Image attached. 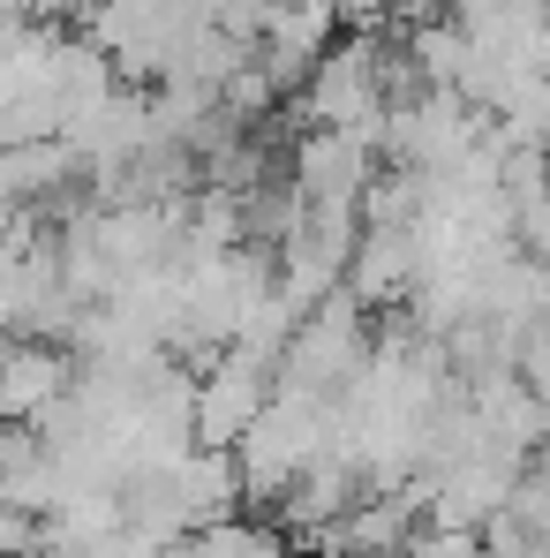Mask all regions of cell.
Masks as SVG:
<instances>
[{
	"instance_id": "5b68a950",
	"label": "cell",
	"mask_w": 550,
	"mask_h": 558,
	"mask_svg": "<svg viewBox=\"0 0 550 558\" xmlns=\"http://www.w3.org/2000/svg\"><path fill=\"white\" fill-rule=\"evenodd\" d=\"M415 279V234L407 227H355V257H347V294L355 302H400Z\"/></svg>"
},
{
	"instance_id": "3957f363",
	"label": "cell",
	"mask_w": 550,
	"mask_h": 558,
	"mask_svg": "<svg viewBox=\"0 0 550 558\" xmlns=\"http://www.w3.org/2000/svg\"><path fill=\"white\" fill-rule=\"evenodd\" d=\"M369 174H377V159H369L355 136H340V129H309L302 136V151H294V196L302 204H325V211H355L363 204Z\"/></svg>"
},
{
	"instance_id": "52a82bcc",
	"label": "cell",
	"mask_w": 550,
	"mask_h": 558,
	"mask_svg": "<svg viewBox=\"0 0 550 558\" xmlns=\"http://www.w3.org/2000/svg\"><path fill=\"white\" fill-rule=\"evenodd\" d=\"M174 551L182 558H294V544H286L279 521H242V513H227V521L188 529Z\"/></svg>"
},
{
	"instance_id": "ba28073f",
	"label": "cell",
	"mask_w": 550,
	"mask_h": 558,
	"mask_svg": "<svg viewBox=\"0 0 550 558\" xmlns=\"http://www.w3.org/2000/svg\"><path fill=\"white\" fill-rule=\"evenodd\" d=\"M407 558H490V551H482V529H423V536H407Z\"/></svg>"
},
{
	"instance_id": "7a4b0ae2",
	"label": "cell",
	"mask_w": 550,
	"mask_h": 558,
	"mask_svg": "<svg viewBox=\"0 0 550 558\" xmlns=\"http://www.w3.org/2000/svg\"><path fill=\"white\" fill-rule=\"evenodd\" d=\"M265 400H272V371L249 363L242 348H219V355L196 371V392H188V430H196V446L234 453V438L265 415Z\"/></svg>"
},
{
	"instance_id": "9c48e42d",
	"label": "cell",
	"mask_w": 550,
	"mask_h": 558,
	"mask_svg": "<svg viewBox=\"0 0 550 558\" xmlns=\"http://www.w3.org/2000/svg\"><path fill=\"white\" fill-rule=\"evenodd\" d=\"M8 551H38V513L0 506V558H8Z\"/></svg>"
},
{
	"instance_id": "8992f818",
	"label": "cell",
	"mask_w": 550,
	"mask_h": 558,
	"mask_svg": "<svg viewBox=\"0 0 550 558\" xmlns=\"http://www.w3.org/2000/svg\"><path fill=\"white\" fill-rule=\"evenodd\" d=\"M61 392H69V363L46 348H23L0 363V415H15V423H46L61 408Z\"/></svg>"
},
{
	"instance_id": "30bf717a",
	"label": "cell",
	"mask_w": 550,
	"mask_h": 558,
	"mask_svg": "<svg viewBox=\"0 0 550 558\" xmlns=\"http://www.w3.org/2000/svg\"><path fill=\"white\" fill-rule=\"evenodd\" d=\"M340 8V23H384L392 8H407V0H332Z\"/></svg>"
},
{
	"instance_id": "277c9868",
	"label": "cell",
	"mask_w": 550,
	"mask_h": 558,
	"mask_svg": "<svg viewBox=\"0 0 550 558\" xmlns=\"http://www.w3.org/2000/svg\"><path fill=\"white\" fill-rule=\"evenodd\" d=\"M167 490H174L188 529L242 513V468H234V453H219V446H188L182 461L167 468Z\"/></svg>"
},
{
	"instance_id": "6da1fadb",
	"label": "cell",
	"mask_w": 550,
	"mask_h": 558,
	"mask_svg": "<svg viewBox=\"0 0 550 558\" xmlns=\"http://www.w3.org/2000/svg\"><path fill=\"white\" fill-rule=\"evenodd\" d=\"M363 355H369V310L347 287H332L317 310H302L294 340L279 348L272 392H317V400H332L347 377L363 371Z\"/></svg>"
}]
</instances>
